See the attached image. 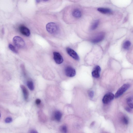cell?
<instances>
[{
	"label": "cell",
	"instance_id": "24",
	"mask_svg": "<svg viewBox=\"0 0 133 133\" xmlns=\"http://www.w3.org/2000/svg\"><path fill=\"white\" fill-rule=\"evenodd\" d=\"M41 102V100L39 99H37L36 101V103L37 104L39 105L40 104Z\"/></svg>",
	"mask_w": 133,
	"mask_h": 133
},
{
	"label": "cell",
	"instance_id": "12",
	"mask_svg": "<svg viewBox=\"0 0 133 133\" xmlns=\"http://www.w3.org/2000/svg\"><path fill=\"white\" fill-rule=\"evenodd\" d=\"M72 15L73 16L77 19L80 18L82 16V13L80 10L78 9H75L73 11Z\"/></svg>",
	"mask_w": 133,
	"mask_h": 133
},
{
	"label": "cell",
	"instance_id": "11",
	"mask_svg": "<svg viewBox=\"0 0 133 133\" xmlns=\"http://www.w3.org/2000/svg\"><path fill=\"white\" fill-rule=\"evenodd\" d=\"M97 10L99 12L104 14H111L112 13V10L108 8H100Z\"/></svg>",
	"mask_w": 133,
	"mask_h": 133
},
{
	"label": "cell",
	"instance_id": "15",
	"mask_svg": "<svg viewBox=\"0 0 133 133\" xmlns=\"http://www.w3.org/2000/svg\"><path fill=\"white\" fill-rule=\"evenodd\" d=\"M127 103L131 109H133V98L129 97L126 99Z\"/></svg>",
	"mask_w": 133,
	"mask_h": 133
},
{
	"label": "cell",
	"instance_id": "19",
	"mask_svg": "<svg viewBox=\"0 0 133 133\" xmlns=\"http://www.w3.org/2000/svg\"><path fill=\"white\" fill-rule=\"evenodd\" d=\"M8 47L12 51L15 53V54H17L18 53L17 50L15 48L12 44H9Z\"/></svg>",
	"mask_w": 133,
	"mask_h": 133
},
{
	"label": "cell",
	"instance_id": "9",
	"mask_svg": "<svg viewBox=\"0 0 133 133\" xmlns=\"http://www.w3.org/2000/svg\"><path fill=\"white\" fill-rule=\"evenodd\" d=\"M101 69L98 66H96L94 68L92 72V75L93 77L95 78H98L100 76V73Z\"/></svg>",
	"mask_w": 133,
	"mask_h": 133
},
{
	"label": "cell",
	"instance_id": "2",
	"mask_svg": "<svg viewBox=\"0 0 133 133\" xmlns=\"http://www.w3.org/2000/svg\"><path fill=\"white\" fill-rule=\"evenodd\" d=\"M13 41L16 46L18 48H23L25 46L24 40L20 37L16 36L14 37L13 38Z\"/></svg>",
	"mask_w": 133,
	"mask_h": 133
},
{
	"label": "cell",
	"instance_id": "16",
	"mask_svg": "<svg viewBox=\"0 0 133 133\" xmlns=\"http://www.w3.org/2000/svg\"><path fill=\"white\" fill-rule=\"evenodd\" d=\"M99 23V21L98 20L95 21L92 24L91 27V30H93L96 29L98 26Z\"/></svg>",
	"mask_w": 133,
	"mask_h": 133
},
{
	"label": "cell",
	"instance_id": "18",
	"mask_svg": "<svg viewBox=\"0 0 133 133\" xmlns=\"http://www.w3.org/2000/svg\"><path fill=\"white\" fill-rule=\"evenodd\" d=\"M27 85L30 89L31 91L34 90V87L33 82L31 81H29L27 83Z\"/></svg>",
	"mask_w": 133,
	"mask_h": 133
},
{
	"label": "cell",
	"instance_id": "23",
	"mask_svg": "<svg viewBox=\"0 0 133 133\" xmlns=\"http://www.w3.org/2000/svg\"><path fill=\"white\" fill-rule=\"evenodd\" d=\"M123 121L124 123L126 124L127 125L128 123V120L127 118L125 117H124L123 118Z\"/></svg>",
	"mask_w": 133,
	"mask_h": 133
},
{
	"label": "cell",
	"instance_id": "13",
	"mask_svg": "<svg viewBox=\"0 0 133 133\" xmlns=\"http://www.w3.org/2000/svg\"><path fill=\"white\" fill-rule=\"evenodd\" d=\"M104 35L103 34L101 33L98 35L93 39L92 42L93 43H96L102 41L104 38Z\"/></svg>",
	"mask_w": 133,
	"mask_h": 133
},
{
	"label": "cell",
	"instance_id": "28",
	"mask_svg": "<svg viewBox=\"0 0 133 133\" xmlns=\"http://www.w3.org/2000/svg\"><path fill=\"white\" fill-rule=\"evenodd\" d=\"M41 1L45 2H47L49 0H41Z\"/></svg>",
	"mask_w": 133,
	"mask_h": 133
},
{
	"label": "cell",
	"instance_id": "8",
	"mask_svg": "<svg viewBox=\"0 0 133 133\" xmlns=\"http://www.w3.org/2000/svg\"><path fill=\"white\" fill-rule=\"evenodd\" d=\"M19 29L20 32L23 35L27 37L30 35L31 33L30 30L25 26L21 25L20 26Z\"/></svg>",
	"mask_w": 133,
	"mask_h": 133
},
{
	"label": "cell",
	"instance_id": "29",
	"mask_svg": "<svg viewBox=\"0 0 133 133\" xmlns=\"http://www.w3.org/2000/svg\"><path fill=\"white\" fill-rule=\"evenodd\" d=\"M1 113H0V118H1Z\"/></svg>",
	"mask_w": 133,
	"mask_h": 133
},
{
	"label": "cell",
	"instance_id": "3",
	"mask_svg": "<svg viewBox=\"0 0 133 133\" xmlns=\"http://www.w3.org/2000/svg\"><path fill=\"white\" fill-rule=\"evenodd\" d=\"M130 87V85L129 84H124L119 89L116 93L115 95L116 98H118L122 95Z\"/></svg>",
	"mask_w": 133,
	"mask_h": 133
},
{
	"label": "cell",
	"instance_id": "27",
	"mask_svg": "<svg viewBox=\"0 0 133 133\" xmlns=\"http://www.w3.org/2000/svg\"><path fill=\"white\" fill-rule=\"evenodd\" d=\"M36 2L37 3H39L40 2L41 0H36Z\"/></svg>",
	"mask_w": 133,
	"mask_h": 133
},
{
	"label": "cell",
	"instance_id": "1",
	"mask_svg": "<svg viewBox=\"0 0 133 133\" xmlns=\"http://www.w3.org/2000/svg\"><path fill=\"white\" fill-rule=\"evenodd\" d=\"M46 30L50 33L55 34L57 33L59 31V28L58 25L54 22L48 23L46 26Z\"/></svg>",
	"mask_w": 133,
	"mask_h": 133
},
{
	"label": "cell",
	"instance_id": "17",
	"mask_svg": "<svg viewBox=\"0 0 133 133\" xmlns=\"http://www.w3.org/2000/svg\"><path fill=\"white\" fill-rule=\"evenodd\" d=\"M130 45V42L129 41H127L123 43V47L125 49L127 50L129 49Z\"/></svg>",
	"mask_w": 133,
	"mask_h": 133
},
{
	"label": "cell",
	"instance_id": "26",
	"mask_svg": "<svg viewBox=\"0 0 133 133\" xmlns=\"http://www.w3.org/2000/svg\"><path fill=\"white\" fill-rule=\"evenodd\" d=\"M30 132L34 133H37L38 132L36 131L35 130H32Z\"/></svg>",
	"mask_w": 133,
	"mask_h": 133
},
{
	"label": "cell",
	"instance_id": "7",
	"mask_svg": "<svg viewBox=\"0 0 133 133\" xmlns=\"http://www.w3.org/2000/svg\"><path fill=\"white\" fill-rule=\"evenodd\" d=\"M54 59L56 63L58 64H61L63 61V59L60 53L55 52H54Z\"/></svg>",
	"mask_w": 133,
	"mask_h": 133
},
{
	"label": "cell",
	"instance_id": "20",
	"mask_svg": "<svg viewBox=\"0 0 133 133\" xmlns=\"http://www.w3.org/2000/svg\"><path fill=\"white\" fill-rule=\"evenodd\" d=\"M61 131L63 132L66 133L67 132V128L66 125H63L61 127Z\"/></svg>",
	"mask_w": 133,
	"mask_h": 133
},
{
	"label": "cell",
	"instance_id": "4",
	"mask_svg": "<svg viewBox=\"0 0 133 133\" xmlns=\"http://www.w3.org/2000/svg\"><path fill=\"white\" fill-rule=\"evenodd\" d=\"M115 95L111 93H109L104 96L102 99L103 102L105 104L109 103L114 98Z\"/></svg>",
	"mask_w": 133,
	"mask_h": 133
},
{
	"label": "cell",
	"instance_id": "22",
	"mask_svg": "<svg viewBox=\"0 0 133 133\" xmlns=\"http://www.w3.org/2000/svg\"><path fill=\"white\" fill-rule=\"evenodd\" d=\"M88 95L91 98H92L94 94V92L92 91L89 90L88 91Z\"/></svg>",
	"mask_w": 133,
	"mask_h": 133
},
{
	"label": "cell",
	"instance_id": "10",
	"mask_svg": "<svg viewBox=\"0 0 133 133\" xmlns=\"http://www.w3.org/2000/svg\"><path fill=\"white\" fill-rule=\"evenodd\" d=\"M20 87L22 90L25 100L26 101H27L29 97V93L28 90L23 85H21Z\"/></svg>",
	"mask_w": 133,
	"mask_h": 133
},
{
	"label": "cell",
	"instance_id": "25",
	"mask_svg": "<svg viewBox=\"0 0 133 133\" xmlns=\"http://www.w3.org/2000/svg\"><path fill=\"white\" fill-rule=\"evenodd\" d=\"M130 108H127L126 109V110L128 112H130L131 111V110Z\"/></svg>",
	"mask_w": 133,
	"mask_h": 133
},
{
	"label": "cell",
	"instance_id": "14",
	"mask_svg": "<svg viewBox=\"0 0 133 133\" xmlns=\"http://www.w3.org/2000/svg\"><path fill=\"white\" fill-rule=\"evenodd\" d=\"M62 113L59 111H56L55 113L54 116L55 119L58 121H60L62 117Z\"/></svg>",
	"mask_w": 133,
	"mask_h": 133
},
{
	"label": "cell",
	"instance_id": "21",
	"mask_svg": "<svg viewBox=\"0 0 133 133\" xmlns=\"http://www.w3.org/2000/svg\"><path fill=\"white\" fill-rule=\"evenodd\" d=\"M13 121L12 118L10 117L6 118L5 120V122L6 123H10Z\"/></svg>",
	"mask_w": 133,
	"mask_h": 133
},
{
	"label": "cell",
	"instance_id": "6",
	"mask_svg": "<svg viewBox=\"0 0 133 133\" xmlns=\"http://www.w3.org/2000/svg\"><path fill=\"white\" fill-rule=\"evenodd\" d=\"M67 54L72 58L76 60H79V58L77 53L72 49L69 48L66 49Z\"/></svg>",
	"mask_w": 133,
	"mask_h": 133
},
{
	"label": "cell",
	"instance_id": "5",
	"mask_svg": "<svg viewBox=\"0 0 133 133\" xmlns=\"http://www.w3.org/2000/svg\"><path fill=\"white\" fill-rule=\"evenodd\" d=\"M65 72L66 75L67 76L70 77H73L76 74L75 70L70 66L67 67L65 69Z\"/></svg>",
	"mask_w": 133,
	"mask_h": 133
}]
</instances>
